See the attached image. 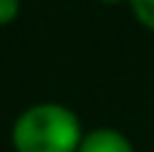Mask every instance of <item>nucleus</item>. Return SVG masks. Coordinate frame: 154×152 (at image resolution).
<instances>
[{
	"mask_svg": "<svg viewBox=\"0 0 154 152\" xmlns=\"http://www.w3.org/2000/svg\"><path fill=\"white\" fill-rule=\"evenodd\" d=\"M81 139L79 117L60 103H35L24 109L11 131L16 152H76Z\"/></svg>",
	"mask_w": 154,
	"mask_h": 152,
	"instance_id": "nucleus-1",
	"label": "nucleus"
},
{
	"mask_svg": "<svg viewBox=\"0 0 154 152\" xmlns=\"http://www.w3.org/2000/svg\"><path fill=\"white\" fill-rule=\"evenodd\" d=\"M76 152H135L130 144V139L114 128H95L89 133H84L81 144Z\"/></svg>",
	"mask_w": 154,
	"mask_h": 152,
	"instance_id": "nucleus-2",
	"label": "nucleus"
},
{
	"mask_svg": "<svg viewBox=\"0 0 154 152\" xmlns=\"http://www.w3.org/2000/svg\"><path fill=\"white\" fill-rule=\"evenodd\" d=\"M127 3L133 5V14L138 16V22L154 30V0H127Z\"/></svg>",
	"mask_w": 154,
	"mask_h": 152,
	"instance_id": "nucleus-3",
	"label": "nucleus"
},
{
	"mask_svg": "<svg viewBox=\"0 0 154 152\" xmlns=\"http://www.w3.org/2000/svg\"><path fill=\"white\" fill-rule=\"evenodd\" d=\"M19 14V0H0V27L14 22Z\"/></svg>",
	"mask_w": 154,
	"mask_h": 152,
	"instance_id": "nucleus-4",
	"label": "nucleus"
},
{
	"mask_svg": "<svg viewBox=\"0 0 154 152\" xmlns=\"http://www.w3.org/2000/svg\"><path fill=\"white\" fill-rule=\"evenodd\" d=\"M103 3H122V0H103Z\"/></svg>",
	"mask_w": 154,
	"mask_h": 152,
	"instance_id": "nucleus-5",
	"label": "nucleus"
}]
</instances>
